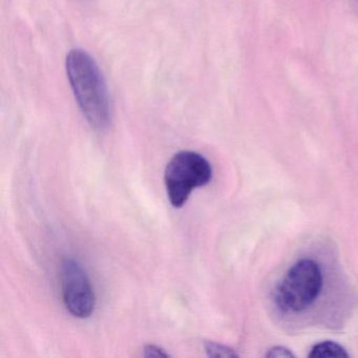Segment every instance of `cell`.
<instances>
[{
  "label": "cell",
  "mask_w": 358,
  "mask_h": 358,
  "mask_svg": "<svg viewBox=\"0 0 358 358\" xmlns=\"http://www.w3.org/2000/svg\"><path fill=\"white\" fill-rule=\"evenodd\" d=\"M213 179V167L202 155L183 150L169 161L165 169L164 183L169 202L181 208L196 188L203 187Z\"/></svg>",
  "instance_id": "obj_2"
},
{
  "label": "cell",
  "mask_w": 358,
  "mask_h": 358,
  "mask_svg": "<svg viewBox=\"0 0 358 358\" xmlns=\"http://www.w3.org/2000/svg\"><path fill=\"white\" fill-rule=\"evenodd\" d=\"M322 272L313 259L296 262L274 292L276 305L285 312H299L314 303L322 288Z\"/></svg>",
  "instance_id": "obj_3"
},
{
  "label": "cell",
  "mask_w": 358,
  "mask_h": 358,
  "mask_svg": "<svg viewBox=\"0 0 358 358\" xmlns=\"http://www.w3.org/2000/svg\"><path fill=\"white\" fill-rule=\"evenodd\" d=\"M62 301L74 317L89 318L95 311L96 294L91 278L77 259H64L60 268Z\"/></svg>",
  "instance_id": "obj_4"
},
{
  "label": "cell",
  "mask_w": 358,
  "mask_h": 358,
  "mask_svg": "<svg viewBox=\"0 0 358 358\" xmlns=\"http://www.w3.org/2000/svg\"><path fill=\"white\" fill-rule=\"evenodd\" d=\"M66 73L77 103L92 127L108 129L112 120L106 81L95 60L83 50H72L66 56Z\"/></svg>",
  "instance_id": "obj_1"
},
{
  "label": "cell",
  "mask_w": 358,
  "mask_h": 358,
  "mask_svg": "<svg viewBox=\"0 0 358 358\" xmlns=\"http://www.w3.org/2000/svg\"><path fill=\"white\" fill-rule=\"evenodd\" d=\"M144 357H169V353H167L163 348L157 345H146L143 350Z\"/></svg>",
  "instance_id": "obj_7"
},
{
  "label": "cell",
  "mask_w": 358,
  "mask_h": 358,
  "mask_svg": "<svg viewBox=\"0 0 358 358\" xmlns=\"http://www.w3.org/2000/svg\"><path fill=\"white\" fill-rule=\"evenodd\" d=\"M204 348L209 357H238V354L231 348L215 341H205Z\"/></svg>",
  "instance_id": "obj_6"
},
{
  "label": "cell",
  "mask_w": 358,
  "mask_h": 358,
  "mask_svg": "<svg viewBox=\"0 0 358 358\" xmlns=\"http://www.w3.org/2000/svg\"><path fill=\"white\" fill-rule=\"evenodd\" d=\"M266 356L267 357H293L294 355L291 353L290 350L286 349V348L276 347L270 350Z\"/></svg>",
  "instance_id": "obj_8"
},
{
  "label": "cell",
  "mask_w": 358,
  "mask_h": 358,
  "mask_svg": "<svg viewBox=\"0 0 358 358\" xmlns=\"http://www.w3.org/2000/svg\"><path fill=\"white\" fill-rule=\"evenodd\" d=\"M310 358L322 357H349L345 349L341 345L332 341H324L314 345L309 354Z\"/></svg>",
  "instance_id": "obj_5"
}]
</instances>
